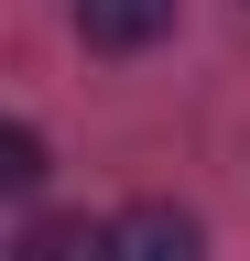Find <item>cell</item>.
I'll list each match as a JSON object with an SVG mask.
<instances>
[{
  "label": "cell",
  "instance_id": "obj_1",
  "mask_svg": "<svg viewBox=\"0 0 250 261\" xmlns=\"http://www.w3.org/2000/svg\"><path fill=\"white\" fill-rule=\"evenodd\" d=\"M98 261H207V228L185 207H163V196H142V207H120L98 228Z\"/></svg>",
  "mask_w": 250,
  "mask_h": 261
},
{
  "label": "cell",
  "instance_id": "obj_2",
  "mask_svg": "<svg viewBox=\"0 0 250 261\" xmlns=\"http://www.w3.org/2000/svg\"><path fill=\"white\" fill-rule=\"evenodd\" d=\"M174 33V0H76V44L87 55H142Z\"/></svg>",
  "mask_w": 250,
  "mask_h": 261
},
{
  "label": "cell",
  "instance_id": "obj_3",
  "mask_svg": "<svg viewBox=\"0 0 250 261\" xmlns=\"http://www.w3.org/2000/svg\"><path fill=\"white\" fill-rule=\"evenodd\" d=\"M0 185H11V196H33V185H44V130H22V120L0 130Z\"/></svg>",
  "mask_w": 250,
  "mask_h": 261
},
{
  "label": "cell",
  "instance_id": "obj_4",
  "mask_svg": "<svg viewBox=\"0 0 250 261\" xmlns=\"http://www.w3.org/2000/svg\"><path fill=\"white\" fill-rule=\"evenodd\" d=\"M66 250H87V240H76L66 218H33V228H22V250H11V261H66Z\"/></svg>",
  "mask_w": 250,
  "mask_h": 261
}]
</instances>
